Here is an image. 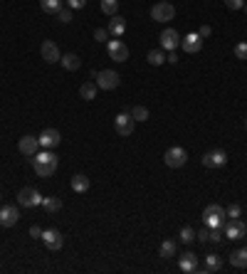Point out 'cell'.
<instances>
[{"label":"cell","mask_w":247,"mask_h":274,"mask_svg":"<svg viewBox=\"0 0 247 274\" xmlns=\"http://www.w3.org/2000/svg\"><path fill=\"white\" fill-rule=\"evenodd\" d=\"M230 264L232 267H237V269H247V250H235L232 255H230Z\"/></svg>","instance_id":"603a6c76"},{"label":"cell","mask_w":247,"mask_h":274,"mask_svg":"<svg viewBox=\"0 0 247 274\" xmlns=\"http://www.w3.org/2000/svg\"><path fill=\"white\" fill-rule=\"evenodd\" d=\"M121 84V77H119V72H114V70H101V72L96 74V87L104 91H112L116 89Z\"/></svg>","instance_id":"277c9868"},{"label":"cell","mask_w":247,"mask_h":274,"mask_svg":"<svg viewBox=\"0 0 247 274\" xmlns=\"http://www.w3.org/2000/svg\"><path fill=\"white\" fill-rule=\"evenodd\" d=\"M72 190L75 193H87L89 190V178L84 173H77L75 178H72Z\"/></svg>","instance_id":"d4e9b609"},{"label":"cell","mask_w":247,"mask_h":274,"mask_svg":"<svg viewBox=\"0 0 247 274\" xmlns=\"http://www.w3.org/2000/svg\"><path fill=\"white\" fill-rule=\"evenodd\" d=\"M158 42H161V50H168V52H175L178 47H181V35H178V30H173V27H166L161 37H158Z\"/></svg>","instance_id":"ba28073f"},{"label":"cell","mask_w":247,"mask_h":274,"mask_svg":"<svg viewBox=\"0 0 247 274\" xmlns=\"http://www.w3.org/2000/svg\"><path fill=\"white\" fill-rule=\"evenodd\" d=\"M42 208L47 210V213H59L62 210V200L55 198V195H50V198H42Z\"/></svg>","instance_id":"4316f807"},{"label":"cell","mask_w":247,"mask_h":274,"mask_svg":"<svg viewBox=\"0 0 247 274\" xmlns=\"http://www.w3.org/2000/svg\"><path fill=\"white\" fill-rule=\"evenodd\" d=\"M101 13L114 18L116 13H119V0H101Z\"/></svg>","instance_id":"f546056e"},{"label":"cell","mask_w":247,"mask_h":274,"mask_svg":"<svg viewBox=\"0 0 247 274\" xmlns=\"http://www.w3.org/2000/svg\"><path fill=\"white\" fill-rule=\"evenodd\" d=\"M223 232L228 239H242L247 235V225L240 218H228L223 222Z\"/></svg>","instance_id":"3957f363"},{"label":"cell","mask_w":247,"mask_h":274,"mask_svg":"<svg viewBox=\"0 0 247 274\" xmlns=\"http://www.w3.org/2000/svg\"><path fill=\"white\" fill-rule=\"evenodd\" d=\"M87 5V0H67V8H72V10H82Z\"/></svg>","instance_id":"74e56055"},{"label":"cell","mask_w":247,"mask_h":274,"mask_svg":"<svg viewBox=\"0 0 247 274\" xmlns=\"http://www.w3.org/2000/svg\"><path fill=\"white\" fill-rule=\"evenodd\" d=\"M30 237H35V239L42 237V227H38V225H32V227H30Z\"/></svg>","instance_id":"ab89813d"},{"label":"cell","mask_w":247,"mask_h":274,"mask_svg":"<svg viewBox=\"0 0 247 274\" xmlns=\"http://www.w3.org/2000/svg\"><path fill=\"white\" fill-rule=\"evenodd\" d=\"M242 10H245V13H247V3H245V8H242Z\"/></svg>","instance_id":"b9f144b4"},{"label":"cell","mask_w":247,"mask_h":274,"mask_svg":"<svg viewBox=\"0 0 247 274\" xmlns=\"http://www.w3.org/2000/svg\"><path fill=\"white\" fill-rule=\"evenodd\" d=\"M166 3H168V0H166Z\"/></svg>","instance_id":"f6af8a7d"},{"label":"cell","mask_w":247,"mask_h":274,"mask_svg":"<svg viewBox=\"0 0 247 274\" xmlns=\"http://www.w3.org/2000/svg\"><path fill=\"white\" fill-rule=\"evenodd\" d=\"M225 213H228V218H240V213H242V208H240L237 202H232V205H230V208H228V210H225Z\"/></svg>","instance_id":"8d00e7d4"},{"label":"cell","mask_w":247,"mask_h":274,"mask_svg":"<svg viewBox=\"0 0 247 274\" xmlns=\"http://www.w3.org/2000/svg\"><path fill=\"white\" fill-rule=\"evenodd\" d=\"M38 139H40V146L42 148H57L62 144V133H59L57 128H45Z\"/></svg>","instance_id":"2e32d148"},{"label":"cell","mask_w":247,"mask_h":274,"mask_svg":"<svg viewBox=\"0 0 247 274\" xmlns=\"http://www.w3.org/2000/svg\"><path fill=\"white\" fill-rule=\"evenodd\" d=\"M59 62H62V67H64L67 72H77V70L82 67V59H79V57H77L75 52H67V55L62 57Z\"/></svg>","instance_id":"7402d4cb"},{"label":"cell","mask_w":247,"mask_h":274,"mask_svg":"<svg viewBox=\"0 0 247 274\" xmlns=\"http://www.w3.org/2000/svg\"><path fill=\"white\" fill-rule=\"evenodd\" d=\"M18 205H22V208H38V205H42V195L35 188H22L18 193Z\"/></svg>","instance_id":"30bf717a"},{"label":"cell","mask_w":247,"mask_h":274,"mask_svg":"<svg viewBox=\"0 0 247 274\" xmlns=\"http://www.w3.org/2000/svg\"><path fill=\"white\" fill-rule=\"evenodd\" d=\"M225 218H228V213L218 202H210L208 208L203 210V225H208V227H223Z\"/></svg>","instance_id":"7a4b0ae2"},{"label":"cell","mask_w":247,"mask_h":274,"mask_svg":"<svg viewBox=\"0 0 247 274\" xmlns=\"http://www.w3.org/2000/svg\"><path fill=\"white\" fill-rule=\"evenodd\" d=\"M166 62H168V64H178V55H175V52H171V55L166 57Z\"/></svg>","instance_id":"60d3db41"},{"label":"cell","mask_w":247,"mask_h":274,"mask_svg":"<svg viewBox=\"0 0 247 274\" xmlns=\"http://www.w3.org/2000/svg\"><path fill=\"white\" fill-rule=\"evenodd\" d=\"M245 128H247V119H245Z\"/></svg>","instance_id":"7bdbcfd3"},{"label":"cell","mask_w":247,"mask_h":274,"mask_svg":"<svg viewBox=\"0 0 247 274\" xmlns=\"http://www.w3.org/2000/svg\"><path fill=\"white\" fill-rule=\"evenodd\" d=\"M198 35H200V37H203V40H205V37H210V35H213V27H210V25H203V27L198 30Z\"/></svg>","instance_id":"f35d334b"},{"label":"cell","mask_w":247,"mask_h":274,"mask_svg":"<svg viewBox=\"0 0 247 274\" xmlns=\"http://www.w3.org/2000/svg\"><path fill=\"white\" fill-rule=\"evenodd\" d=\"M131 116H133V121H146V119H149V109L138 104V107L131 109Z\"/></svg>","instance_id":"4dcf8cb0"},{"label":"cell","mask_w":247,"mask_h":274,"mask_svg":"<svg viewBox=\"0 0 247 274\" xmlns=\"http://www.w3.org/2000/svg\"><path fill=\"white\" fill-rule=\"evenodd\" d=\"M40 55H42V59H45L47 64H55V62H59V59H62V52H59L57 42H52V40H45V42H42V47H40Z\"/></svg>","instance_id":"7c38bea8"},{"label":"cell","mask_w":247,"mask_h":274,"mask_svg":"<svg viewBox=\"0 0 247 274\" xmlns=\"http://www.w3.org/2000/svg\"><path fill=\"white\" fill-rule=\"evenodd\" d=\"M188 161V153H186V148L183 146H173L166 151V156H163V163L168 165V168H183Z\"/></svg>","instance_id":"8992f818"},{"label":"cell","mask_w":247,"mask_h":274,"mask_svg":"<svg viewBox=\"0 0 247 274\" xmlns=\"http://www.w3.org/2000/svg\"><path fill=\"white\" fill-rule=\"evenodd\" d=\"M18 148H20V153H22V156H30V158H32V156L40 151V139H38V136L25 133V136L18 141Z\"/></svg>","instance_id":"5bb4252c"},{"label":"cell","mask_w":247,"mask_h":274,"mask_svg":"<svg viewBox=\"0 0 247 274\" xmlns=\"http://www.w3.org/2000/svg\"><path fill=\"white\" fill-rule=\"evenodd\" d=\"M245 250H247V245H245Z\"/></svg>","instance_id":"ee69618b"},{"label":"cell","mask_w":247,"mask_h":274,"mask_svg":"<svg viewBox=\"0 0 247 274\" xmlns=\"http://www.w3.org/2000/svg\"><path fill=\"white\" fill-rule=\"evenodd\" d=\"M173 18H175V8L166 0H158L151 8V20H156V22H168Z\"/></svg>","instance_id":"5b68a950"},{"label":"cell","mask_w":247,"mask_h":274,"mask_svg":"<svg viewBox=\"0 0 247 274\" xmlns=\"http://www.w3.org/2000/svg\"><path fill=\"white\" fill-rule=\"evenodd\" d=\"M94 40H96V42H107V40H109V30L96 27V30H94Z\"/></svg>","instance_id":"e575fe53"},{"label":"cell","mask_w":247,"mask_h":274,"mask_svg":"<svg viewBox=\"0 0 247 274\" xmlns=\"http://www.w3.org/2000/svg\"><path fill=\"white\" fill-rule=\"evenodd\" d=\"M225 5H228L230 10H242L245 8V0H223Z\"/></svg>","instance_id":"d590c367"},{"label":"cell","mask_w":247,"mask_h":274,"mask_svg":"<svg viewBox=\"0 0 247 274\" xmlns=\"http://www.w3.org/2000/svg\"><path fill=\"white\" fill-rule=\"evenodd\" d=\"M40 8H42L45 13H52V15H57V10L62 8V0H40Z\"/></svg>","instance_id":"f1b7e54d"},{"label":"cell","mask_w":247,"mask_h":274,"mask_svg":"<svg viewBox=\"0 0 247 274\" xmlns=\"http://www.w3.org/2000/svg\"><path fill=\"white\" fill-rule=\"evenodd\" d=\"M57 163L59 158L52 153V151H38L35 156H32V168H35V173H38L40 178H50L55 170H57Z\"/></svg>","instance_id":"6da1fadb"},{"label":"cell","mask_w":247,"mask_h":274,"mask_svg":"<svg viewBox=\"0 0 247 274\" xmlns=\"http://www.w3.org/2000/svg\"><path fill=\"white\" fill-rule=\"evenodd\" d=\"M20 220V210L15 205H3L0 208V225L3 227H15Z\"/></svg>","instance_id":"9a60e30c"},{"label":"cell","mask_w":247,"mask_h":274,"mask_svg":"<svg viewBox=\"0 0 247 274\" xmlns=\"http://www.w3.org/2000/svg\"><path fill=\"white\" fill-rule=\"evenodd\" d=\"M225 163H228V153L220 151V148H215V151H210V153L203 156V165L205 168H223Z\"/></svg>","instance_id":"ac0fdd59"},{"label":"cell","mask_w":247,"mask_h":274,"mask_svg":"<svg viewBox=\"0 0 247 274\" xmlns=\"http://www.w3.org/2000/svg\"><path fill=\"white\" fill-rule=\"evenodd\" d=\"M178 267H181V272L195 274V272H200V259L193 252H183V257L178 259Z\"/></svg>","instance_id":"e0dca14e"},{"label":"cell","mask_w":247,"mask_h":274,"mask_svg":"<svg viewBox=\"0 0 247 274\" xmlns=\"http://www.w3.org/2000/svg\"><path fill=\"white\" fill-rule=\"evenodd\" d=\"M198 239L205 245V242H220L223 239V227H203L200 232H198Z\"/></svg>","instance_id":"d6986e66"},{"label":"cell","mask_w":247,"mask_h":274,"mask_svg":"<svg viewBox=\"0 0 247 274\" xmlns=\"http://www.w3.org/2000/svg\"><path fill=\"white\" fill-rule=\"evenodd\" d=\"M133 126H136V121H133V116H131V114H124V111H121V114H119V116L114 119V128H116V133H119V136H124V139H126V136H131V133H133Z\"/></svg>","instance_id":"9c48e42d"},{"label":"cell","mask_w":247,"mask_h":274,"mask_svg":"<svg viewBox=\"0 0 247 274\" xmlns=\"http://www.w3.org/2000/svg\"><path fill=\"white\" fill-rule=\"evenodd\" d=\"M57 20H59V22H72V8H59V10H57Z\"/></svg>","instance_id":"1f68e13d"},{"label":"cell","mask_w":247,"mask_h":274,"mask_svg":"<svg viewBox=\"0 0 247 274\" xmlns=\"http://www.w3.org/2000/svg\"><path fill=\"white\" fill-rule=\"evenodd\" d=\"M107 52H109V59H114V62H126L129 59V47L121 40H109Z\"/></svg>","instance_id":"8fae6325"},{"label":"cell","mask_w":247,"mask_h":274,"mask_svg":"<svg viewBox=\"0 0 247 274\" xmlns=\"http://www.w3.org/2000/svg\"><path fill=\"white\" fill-rule=\"evenodd\" d=\"M181 47H183V52H188V55H198V52L203 50V37L198 35V32H190V35L181 37Z\"/></svg>","instance_id":"4fadbf2b"},{"label":"cell","mask_w":247,"mask_h":274,"mask_svg":"<svg viewBox=\"0 0 247 274\" xmlns=\"http://www.w3.org/2000/svg\"><path fill=\"white\" fill-rule=\"evenodd\" d=\"M109 35H114V37H121L124 32H126V20L121 18V15H114V18L109 20Z\"/></svg>","instance_id":"44dd1931"},{"label":"cell","mask_w":247,"mask_h":274,"mask_svg":"<svg viewBox=\"0 0 247 274\" xmlns=\"http://www.w3.org/2000/svg\"><path fill=\"white\" fill-rule=\"evenodd\" d=\"M175 250H178V245H175L173 239H166V242H161L158 255L163 257V259H168V257H175Z\"/></svg>","instance_id":"484cf974"},{"label":"cell","mask_w":247,"mask_h":274,"mask_svg":"<svg viewBox=\"0 0 247 274\" xmlns=\"http://www.w3.org/2000/svg\"><path fill=\"white\" fill-rule=\"evenodd\" d=\"M200 269H203V272H208V274L220 272V269H223V257H220V255H208V257H205V264H203Z\"/></svg>","instance_id":"ffe728a7"},{"label":"cell","mask_w":247,"mask_h":274,"mask_svg":"<svg viewBox=\"0 0 247 274\" xmlns=\"http://www.w3.org/2000/svg\"><path fill=\"white\" fill-rule=\"evenodd\" d=\"M146 59H149V64H153V67H161V64L166 62V55H163V50L158 47V50H151V52L146 55Z\"/></svg>","instance_id":"83f0119b"},{"label":"cell","mask_w":247,"mask_h":274,"mask_svg":"<svg viewBox=\"0 0 247 274\" xmlns=\"http://www.w3.org/2000/svg\"><path fill=\"white\" fill-rule=\"evenodd\" d=\"M96 89H99L96 82H84V84L79 87V96H82L84 101H92V99L96 96Z\"/></svg>","instance_id":"cb8c5ba5"},{"label":"cell","mask_w":247,"mask_h":274,"mask_svg":"<svg viewBox=\"0 0 247 274\" xmlns=\"http://www.w3.org/2000/svg\"><path fill=\"white\" fill-rule=\"evenodd\" d=\"M178 237H181V242H186V245H188V242H193V239H195V232H193V227H183Z\"/></svg>","instance_id":"d6a6232c"},{"label":"cell","mask_w":247,"mask_h":274,"mask_svg":"<svg viewBox=\"0 0 247 274\" xmlns=\"http://www.w3.org/2000/svg\"><path fill=\"white\" fill-rule=\"evenodd\" d=\"M42 242H45V247L47 250H52V252H57L64 247V237H62V232L55 230V227H47V230H42Z\"/></svg>","instance_id":"52a82bcc"},{"label":"cell","mask_w":247,"mask_h":274,"mask_svg":"<svg viewBox=\"0 0 247 274\" xmlns=\"http://www.w3.org/2000/svg\"><path fill=\"white\" fill-rule=\"evenodd\" d=\"M235 57L237 59H247V42H237L235 45Z\"/></svg>","instance_id":"836d02e7"}]
</instances>
